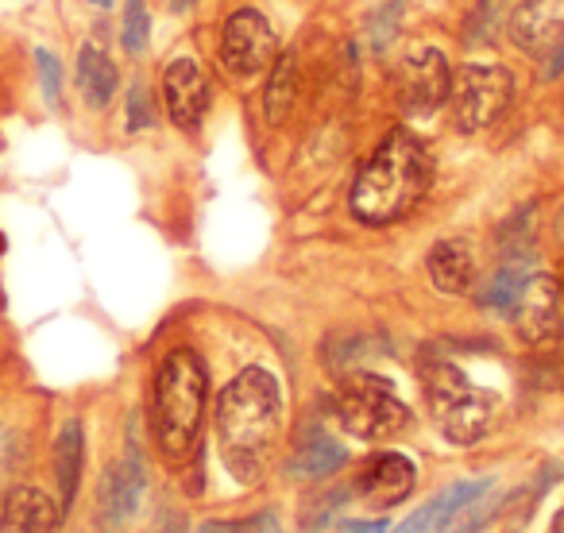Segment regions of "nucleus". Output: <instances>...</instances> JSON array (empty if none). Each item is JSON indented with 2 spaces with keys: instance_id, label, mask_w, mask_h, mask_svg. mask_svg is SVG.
Masks as SVG:
<instances>
[{
  "instance_id": "1",
  "label": "nucleus",
  "mask_w": 564,
  "mask_h": 533,
  "mask_svg": "<svg viewBox=\"0 0 564 533\" xmlns=\"http://www.w3.org/2000/svg\"><path fill=\"white\" fill-rule=\"evenodd\" d=\"M282 433V391L267 368H243L217 399V445L236 483L267 476Z\"/></svg>"
},
{
  "instance_id": "2",
  "label": "nucleus",
  "mask_w": 564,
  "mask_h": 533,
  "mask_svg": "<svg viewBox=\"0 0 564 533\" xmlns=\"http://www.w3.org/2000/svg\"><path fill=\"white\" fill-rule=\"evenodd\" d=\"M433 178V159L425 143L406 128H394L364 159L348 194V209L360 225L383 228L402 220L425 197Z\"/></svg>"
},
{
  "instance_id": "3",
  "label": "nucleus",
  "mask_w": 564,
  "mask_h": 533,
  "mask_svg": "<svg viewBox=\"0 0 564 533\" xmlns=\"http://www.w3.org/2000/svg\"><path fill=\"white\" fill-rule=\"evenodd\" d=\"M205 399H209V376L194 348H174L155 371V402H151V425L155 440L171 464L189 460L202 433Z\"/></svg>"
},
{
  "instance_id": "4",
  "label": "nucleus",
  "mask_w": 564,
  "mask_h": 533,
  "mask_svg": "<svg viewBox=\"0 0 564 533\" xmlns=\"http://www.w3.org/2000/svg\"><path fill=\"white\" fill-rule=\"evenodd\" d=\"M333 417L356 440H391L410 425V406L383 376L360 371L333 391Z\"/></svg>"
},
{
  "instance_id": "5",
  "label": "nucleus",
  "mask_w": 564,
  "mask_h": 533,
  "mask_svg": "<svg viewBox=\"0 0 564 533\" xmlns=\"http://www.w3.org/2000/svg\"><path fill=\"white\" fill-rule=\"evenodd\" d=\"M425 399H430L433 422L453 445H476L495 422V394L476 387L453 363L425 368Z\"/></svg>"
},
{
  "instance_id": "6",
  "label": "nucleus",
  "mask_w": 564,
  "mask_h": 533,
  "mask_svg": "<svg viewBox=\"0 0 564 533\" xmlns=\"http://www.w3.org/2000/svg\"><path fill=\"white\" fill-rule=\"evenodd\" d=\"M510 97H514V78L507 66L499 63H464L453 74V94H448V109H453V124L464 135H476L491 128L495 120L507 112Z\"/></svg>"
},
{
  "instance_id": "7",
  "label": "nucleus",
  "mask_w": 564,
  "mask_h": 533,
  "mask_svg": "<svg viewBox=\"0 0 564 533\" xmlns=\"http://www.w3.org/2000/svg\"><path fill=\"white\" fill-rule=\"evenodd\" d=\"M220 66H225L232 78H263L267 70L279 58V35H274L271 20L259 9H240L225 20L217 43Z\"/></svg>"
},
{
  "instance_id": "8",
  "label": "nucleus",
  "mask_w": 564,
  "mask_h": 533,
  "mask_svg": "<svg viewBox=\"0 0 564 533\" xmlns=\"http://www.w3.org/2000/svg\"><path fill=\"white\" fill-rule=\"evenodd\" d=\"M448 94H453L448 58L430 43L410 47L406 58L394 66V101L406 117H433L448 105Z\"/></svg>"
},
{
  "instance_id": "9",
  "label": "nucleus",
  "mask_w": 564,
  "mask_h": 533,
  "mask_svg": "<svg viewBox=\"0 0 564 533\" xmlns=\"http://www.w3.org/2000/svg\"><path fill=\"white\" fill-rule=\"evenodd\" d=\"M163 101H166V117L174 120V128L186 135H194L205 124V112L213 105V89L205 78L202 63L189 55L171 58L163 70Z\"/></svg>"
},
{
  "instance_id": "10",
  "label": "nucleus",
  "mask_w": 564,
  "mask_h": 533,
  "mask_svg": "<svg viewBox=\"0 0 564 533\" xmlns=\"http://www.w3.org/2000/svg\"><path fill=\"white\" fill-rule=\"evenodd\" d=\"M561 283L553 275H530L522 286V298H518L514 322L518 337L525 345H549V340L561 337Z\"/></svg>"
},
{
  "instance_id": "11",
  "label": "nucleus",
  "mask_w": 564,
  "mask_h": 533,
  "mask_svg": "<svg viewBox=\"0 0 564 533\" xmlns=\"http://www.w3.org/2000/svg\"><path fill=\"white\" fill-rule=\"evenodd\" d=\"M414 483H417V468H414V460L402 453H379L376 460L364 464V471L356 476L360 499L376 510H391V507H399V502H406Z\"/></svg>"
},
{
  "instance_id": "12",
  "label": "nucleus",
  "mask_w": 564,
  "mask_h": 533,
  "mask_svg": "<svg viewBox=\"0 0 564 533\" xmlns=\"http://www.w3.org/2000/svg\"><path fill=\"white\" fill-rule=\"evenodd\" d=\"M425 271H430V283L441 294H468L476 291V279H479L476 251H471L468 240H456V236L433 243L430 259H425Z\"/></svg>"
},
{
  "instance_id": "13",
  "label": "nucleus",
  "mask_w": 564,
  "mask_h": 533,
  "mask_svg": "<svg viewBox=\"0 0 564 533\" xmlns=\"http://www.w3.org/2000/svg\"><path fill=\"white\" fill-rule=\"evenodd\" d=\"M487 483H491V479H456V483H448L441 494H433L422 510H414V514H410L406 522L391 533H448L453 518L460 514V510L468 507V502L476 499Z\"/></svg>"
},
{
  "instance_id": "14",
  "label": "nucleus",
  "mask_w": 564,
  "mask_h": 533,
  "mask_svg": "<svg viewBox=\"0 0 564 533\" xmlns=\"http://www.w3.org/2000/svg\"><path fill=\"white\" fill-rule=\"evenodd\" d=\"M58 507L40 487H12L0 502V533H55Z\"/></svg>"
},
{
  "instance_id": "15",
  "label": "nucleus",
  "mask_w": 564,
  "mask_h": 533,
  "mask_svg": "<svg viewBox=\"0 0 564 533\" xmlns=\"http://www.w3.org/2000/svg\"><path fill=\"white\" fill-rule=\"evenodd\" d=\"M120 89V74L101 40H86L78 51V94L89 109H109Z\"/></svg>"
},
{
  "instance_id": "16",
  "label": "nucleus",
  "mask_w": 564,
  "mask_h": 533,
  "mask_svg": "<svg viewBox=\"0 0 564 533\" xmlns=\"http://www.w3.org/2000/svg\"><path fill=\"white\" fill-rule=\"evenodd\" d=\"M561 28L564 20L556 12V0H522L510 12V40L522 51H533V55H545V47L556 40Z\"/></svg>"
},
{
  "instance_id": "17",
  "label": "nucleus",
  "mask_w": 564,
  "mask_h": 533,
  "mask_svg": "<svg viewBox=\"0 0 564 533\" xmlns=\"http://www.w3.org/2000/svg\"><path fill=\"white\" fill-rule=\"evenodd\" d=\"M82 464H86V437H82L78 417H70V422L58 429V440H55V479H58V491H63V507H70L74 494H78Z\"/></svg>"
},
{
  "instance_id": "18",
  "label": "nucleus",
  "mask_w": 564,
  "mask_h": 533,
  "mask_svg": "<svg viewBox=\"0 0 564 533\" xmlns=\"http://www.w3.org/2000/svg\"><path fill=\"white\" fill-rule=\"evenodd\" d=\"M345 460H348V453L340 448V440L329 437L325 429H314L299 440L291 468H294V476H302V479H322V476H333Z\"/></svg>"
},
{
  "instance_id": "19",
  "label": "nucleus",
  "mask_w": 564,
  "mask_h": 533,
  "mask_svg": "<svg viewBox=\"0 0 564 533\" xmlns=\"http://www.w3.org/2000/svg\"><path fill=\"white\" fill-rule=\"evenodd\" d=\"M525 279H530V271H525V266H514V263L499 266L487 283H479V291H476L479 306L491 309V314H499V317H510V314H514V306H518V298H522Z\"/></svg>"
},
{
  "instance_id": "20",
  "label": "nucleus",
  "mask_w": 564,
  "mask_h": 533,
  "mask_svg": "<svg viewBox=\"0 0 564 533\" xmlns=\"http://www.w3.org/2000/svg\"><path fill=\"white\" fill-rule=\"evenodd\" d=\"M143 491V468L135 460H120L105 476V502H109V518H128L140 502Z\"/></svg>"
},
{
  "instance_id": "21",
  "label": "nucleus",
  "mask_w": 564,
  "mask_h": 533,
  "mask_svg": "<svg viewBox=\"0 0 564 533\" xmlns=\"http://www.w3.org/2000/svg\"><path fill=\"white\" fill-rule=\"evenodd\" d=\"M291 101H294V55H282V58H274L271 86H267V120H271L274 128L286 120Z\"/></svg>"
},
{
  "instance_id": "22",
  "label": "nucleus",
  "mask_w": 564,
  "mask_h": 533,
  "mask_svg": "<svg viewBox=\"0 0 564 533\" xmlns=\"http://www.w3.org/2000/svg\"><path fill=\"white\" fill-rule=\"evenodd\" d=\"M151 43V9L143 0H124V17H120V47L128 55H143Z\"/></svg>"
},
{
  "instance_id": "23",
  "label": "nucleus",
  "mask_w": 564,
  "mask_h": 533,
  "mask_svg": "<svg viewBox=\"0 0 564 533\" xmlns=\"http://www.w3.org/2000/svg\"><path fill=\"white\" fill-rule=\"evenodd\" d=\"M35 74H40V86H43L47 105L51 109H58V105H63V63H58L55 51L35 47Z\"/></svg>"
},
{
  "instance_id": "24",
  "label": "nucleus",
  "mask_w": 564,
  "mask_h": 533,
  "mask_svg": "<svg viewBox=\"0 0 564 533\" xmlns=\"http://www.w3.org/2000/svg\"><path fill=\"white\" fill-rule=\"evenodd\" d=\"M17 464H20L17 433L0 425V502H4V494H9V483H12V476H17Z\"/></svg>"
},
{
  "instance_id": "25",
  "label": "nucleus",
  "mask_w": 564,
  "mask_h": 533,
  "mask_svg": "<svg viewBox=\"0 0 564 533\" xmlns=\"http://www.w3.org/2000/svg\"><path fill=\"white\" fill-rule=\"evenodd\" d=\"M538 376L545 387H564V340H549L538 356Z\"/></svg>"
},
{
  "instance_id": "26",
  "label": "nucleus",
  "mask_w": 564,
  "mask_h": 533,
  "mask_svg": "<svg viewBox=\"0 0 564 533\" xmlns=\"http://www.w3.org/2000/svg\"><path fill=\"white\" fill-rule=\"evenodd\" d=\"M151 120H155V112H151L148 89L132 86V97H128V109H124V128L128 132H143V128H151Z\"/></svg>"
},
{
  "instance_id": "27",
  "label": "nucleus",
  "mask_w": 564,
  "mask_h": 533,
  "mask_svg": "<svg viewBox=\"0 0 564 533\" xmlns=\"http://www.w3.org/2000/svg\"><path fill=\"white\" fill-rule=\"evenodd\" d=\"M541 66H545V78H556V74H564V28L556 32V40L545 47V55H541Z\"/></svg>"
},
{
  "instance_id": "28",
  "label": "nucleus",
  "mask_w": 564,
  "mask_h": 533,
  "mask_svg": "<svg viewBox=\"0 0 564 533\" xmlns=\"http://www.w3.org/2000/svg\"><path fill=\"white\" fill-rule=\"evenodd\" d=\"M345 533H391L387 522H345Z\"/></svg>"
},
{
  "instance_id": "29",
  "label": "nucleus",
  "mask_w": 564,
  "mask_h": 533,
  "mask_svg": "<svg viewBox=\"0 0 564 533\" xmlns=\"http://www.w3.org/2000/svg\"><path fill=\"white\" fill-rule=\"evenodd\" d=\"M197 533H236V525H228V522H209V525H202Z\"/></svg>"
},
{
  "instance_id": "30",
  "label": "nucleus",
  "mask_w": 564,
  "mask_h": 533,
  "mask_svg": "<svg viewBox=\"0 0 564 533\" xmlns=\"http://www.w3.org/2000/svg\"><path fill=\"white\" fill-rule=\"evenodd\" d=\"M194 4H197V0H171V12H174V17H182V12H189Z\"/></svg>"
},
{
  "instance_id": "31",
  "label": "nucleus",
  "mask_w": 564,
  "mask_h": 533,
  "mask_svg": "<svg viewBox=\"0 0 564 533\" xmlns=\"http://www.w3.org/2000/svg\"><path fill=\"white\" fill-rule=\"evenodd\" d=\"M549 533H564V510L553 518V525H549Z\"/></svg>"
},
{
  "instance_id": "32",
  "label": "nucleus",
  "mask_w": 564,
  "mask_h": 533,
  "mask_svg": "<svg viewBox=\"0 0 564 533\" xmlns=\"http://www.w3.org/2000/svg\"><path fill=\"white\" fill-rule=\"evenodd\" d=\"M89 4H94V9H109L112 0H89Z\"/></svg>"
}]
</instances>
